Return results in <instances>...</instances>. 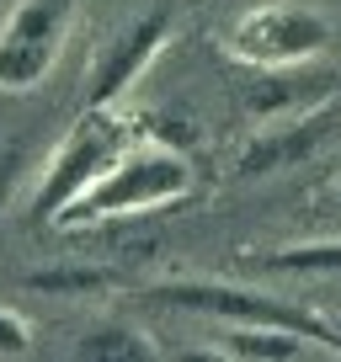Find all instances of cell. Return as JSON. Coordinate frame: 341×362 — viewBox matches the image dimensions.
Segmentation results:
<instances>
[{"mask_svg":"<svg viewBox=\"0 0 341 362\" xmlns=\"http://www.w3.org/2000/svg\"><path fill=\"white\" fill-rule=\"evenodd\" d=\"M187 192H192V165L166 144H139V149H123L117 165L59 214V224H91V218L144 214V208H166V203H176V197H187Z\"/></svg>","mask_w":341,"mask_h":362,"instance_id":"cell-1","label":"cell"},{"mask_svg":"<svg viewBox=\"0 0 341 362\" xmlns=\"http://www.w3.org/2000/svg\"><path fill=\"white\" fill-rule=\"evenodd\" d=\"M149 298L170 309H192V315H219L229 325H272V330H294V336H309L320 351L341 357V330L330 320L309 315V309H294L283 298H267V293H250V288H229V283H166L155 288Z\"/></svg>","mask_w":341,"mask_h":362,"instance_id":"cell-3","label":"cell"},{"mask_svg":"<svg viewBox=\"0 0 341 362\" xmlns=\"http://www.w3.org/2000/svg\"><path fill=\"white\" fill-rule=\"evenodd\" d=\"M22 165H27V139H16V144L0 149V208H6V197H11V187H16V176H22Z\"/></svg>","mask_w":341,"mask_h":362,"instance_id":"cell-13","label":"cell"},{"mask_svg":"<svg viewBox=\"0 0 341 362\" xmlns=\"http://www.w3.org/2000/svg\"><path fill=\"white\" fill-rule=\"evenodd\" d=\"M304 341L309 336L272 330V325H235L219 351H224V357H245V362H299V357H309Z\"/></svg>","mask_w":341,"mask_h":362,"instance_id":"cell-8","label":"cell"},{"mask_svg":"<svg viewBox=\"0 0 341 362\" xmlns=\"http://www.w3.org/2000/svg\"><path fill=\"white\" fill-rule=\"evenodd\" d=\"M123 149H128V123L123 117H117L112 107H86L80 123L69 128V139L59 144L54 165H48V181H43V192H37V203H33V218L37 224H59V214H64L86 187H96V181L117 165Z\"/></svg>","mask_w":341,"mask_h":362,"instance_id":"cell-2","label":"cell"},{"mask_svg":"<svg viewBox=\"0 0 341 362\" xmlns=\"http://www.w3.org/2000/svg\"><path fill=\"white\" fill-rule=\"evenodd\" d=\"M112 283L107 267H54V272H27L22 288L33 293H96V288Z\"/></svg>","mask_w":341,"mask_h":362,"instance_id":"cell-10","label":"cell"},{"mask_svg":"<svg viewBox=\"0 0 341 362\" xmlns=\"http://www.w3.org/2000/svg\"><path fill=\"white\" fill-rule=\"evenodd\" d=\"M267 272H341V240H325V245H288L277 256H267Z\"/></svg>","mask_w":341,"mask_h":362,"instance_id":"cell-11","label":"cell"},{"mask_svg":"<svg viewBox=\"0 0 341 362\" xmlns=\"http://www.w3.org/2000/svg\"><path fill=\"white\" fill-rule=\"evenodd\" d=\"M336 181H341V176H336Z\"/></svg>","mask_w":341,"mask_h":362,"instance_id":"cell-14","label":"cell"},{"mask_svg":"<svg viewBox=\"0 0 341 362\" xmlns=\"http://www.w3.org/2000/svg\"><path fill=\"white\" fill-rule=\"evenodd\" d=\"M75 357H91V362H144V357H155V346H149L139 330H128V325H107V330L80 336Z\"/></svg>","mask_w":341,"mask_h":362,"instance_id":"cell-9","label":"cell"},{"mask_svg":"<svg viewBox=\"0 0 341 362\" xmlns=\"http://www.w3.org/2000/svg\"><path fill=\"white\" fill-rule=\"evenodd\" d=\"M69 16H75V0H22L6 22V33H0V86L33 90L54 69Z\"/></svg>","mask_w":341,"mask_h":362,"instance_id":"cell-5","label":"cell"},{"mask_svg":"<svg viewBox=\"0 0 341 362\" xmlns=\"http://www.w3.org/2000/svg\"><path fill=\"white\" fill-rule=\"evenodd\" d=\"M341 139V90L336 96H325V102L315 107V112L294 117V123L283 128H267V134H256L245 144V155H240V176H272V170H288L299 165V160H315L325 144H336Z\"/></svg>","mask_w":341,"mask_h":362,"instance_id":"cell-6","label":"cell"},{"mask_svg":"<svg viewBox=\"0 0 341 362\" xmlns=\"http://www.w3.org/2000/svg\"><path fill=\"white\" fill-rule=\"evenodd\" d=\"M325 43H330V22L309 6H262V11H245L229 33V54L267 64V69L304 64Z\"/></svg>","mask_w":341,"mask_h":362,"instance_id":"cell-4","label":"cell"},{"mask_svg":"<svg viewBox=\"0 0 341 362\" xmlns=\"http://www.w3.org/2000/svg\"><path fill=\"white\" fill-rule=\"evenodd\" d=\"M166 37H170V16H166V11H149V16H139L134 27H123V33L102 48V59H96L91 90H86V107H112L117 96H123L139 75H144V64L160 54V43H166Z\"/></svg>","mask_w":341,"mask_h":362,"instance_id":"cell-7","label":"cell"},{"mask_svg":"<svg viewBox=\"0 0 341 362\" xmlns=\"http://www.w3.org/2000/svg\"><path fill=\"white\" fill-rule=\"evenodd\" d=\"M33 351V330H27L22 315L0 309V357H27Z\"/></svg>","mask_w":341,"mask_h":362,"instance_id":"cell-12","label":"cell"}]
</instances>
